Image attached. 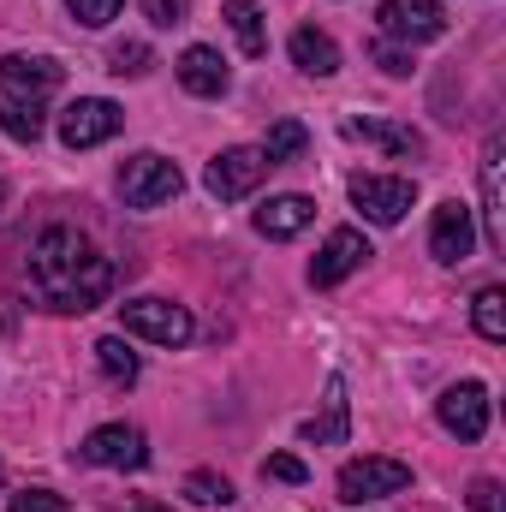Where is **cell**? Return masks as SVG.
<instances>
[{
    "mask_svg": "<svg viewBox=\"0 0 506 512\" xmlns=\"http://www.w3.org/2000/svg\"><path fill=\"white\" fill-rule=\"evenodd\" d=\"M30 292H36V304H48L60 316H84V310L108 304L114 262L78 227H42L30 245Z\"/></svg>",
    "mask_w": 506,
    "mask_h": 512,
    "instance_id": "obj_1",
    "label": "cell"
},
{
    "mask_svg": "<svg viewBox=\"0 0 506 512\" xmlns=\"http://www.w3.org/2000/svg\"><path fill=\"white\" fill-rule=\"evenodd\" d=\"M185 191V173L167 161V155H155V149H137L120 161V197H126L131 209H161V203H173Z\"/></svg>",
    "mask_w": 506,
    "mask_h": 512,
    "instance_id": "obj_2",
    "label": "cell"
},
{
    "mask_svg": "<svg viewBox=\"0 0 506 512\" xmlns=\"http://www.w3.org/2000/svg\"><path fill=\"white\" fill-rule=\"evenodd\" d=\"M340 501L346 507H376L387 495H405L411 489V465L405 459H381V453H364L352 465H340Z\"/></svg>",
    "mask_w": 506,
    "mask_h": 512,
    "instance_id": "obj_3",
    "label": "cell"
},
{
    "mask_svg": "<svg viewBox=\"0 0 506 512\" xmlns=\"http://www.w3.org/2000/svg\"><path fill=\"white\" fill-rule=\"evenodd\" d=\"M120 322H126V334L155 340V346H173V352L191 346V334H197L191 310L173 304V298H126V304H120Z\"/></svg>",
    "mask_w": 506,
    "mask_h": 512,
    "instance_id": "obj_4",
    "label": "cell"
},
{
    "mask_svg": "<svg viewBox=\"0 0 506 512\" xmlns=\"http://www.w3.org/2000/svg\"><path fill=\"white\" fill-rule=\"evenodd\" d=\"M352 209L376 227H399L405 209L417 203V179H399V173H352Z\"/></svg>",
    "mask_w": 506,
    "mask_h": 512,
    "instance_id": "obj_5",
    "label": "cell"
},
{
    "mask_svg": "<svg viewBox=\"0 0 506 512\" xmlns=\"http://www.w3.org/2000/svg\"><path fill=\"white\" fill-rule=\"evenodd\" d=\"M262 173H268V155H262L256 143H233V149H221V155L203 167V185H209V197L239 203V197H251L256 185H262Z\"/></svg>",
    "mask_w": 506,
    "mask_h": 512,
    "instance_id": "obj_6",
    "label": "cell"
},
{
    "mask_svg": "<svg viewBox=\"0 0 506 512\" xmlns=\"http://www.w3.org/2000/svg\"><path fill=\"white\" fill-rule=\"evenodd\" d=\"M78 459L96 465V471H143L149 465V441H143L137 423H102V429L84 435Z\"/></svg>",
    "mask_w": 506,
    "mask_h": 512,
    "instance_id": "obj_7",
    "label": "cell"
},
{
    "mask_svg": "<svg viewBox=\"0 0 506 512\" xmlns=\"http://www.w3.org/2000/svg\"><path fill=\"white\" fill-rule=\"evenodd\" d=\"M376 24H381V36H387V42L417 48V42L447 36V6H441V0H381Z\"/></svg>",
    "mask_w": 506,
    "mask_h": 512,
    "instance_id": "obj_8",
    "label": "cell"
},
{
    "mask_svg": "<svg viewBox=\"0 0 506 512\" xmlns=\"http://www.w3.org/2000/svg\"><path fill=\"white\" fill-rule=\"evenodd\" d=\"M370 256H376V251H370V239H364L358 227H334V233L322 239V251L310 256V286H322V292H328V286L352 280Z\"/></svg>",
    "mask_w": 506,
    "mask_h": 512,
    "instance_id": "obj_9",
    "label": "cell"
},
{
    "mask_svg": "<svg viewBox=\"0 0 506 512\" xmlns=\"http://www.w3.org/2000/svg\"><path fill=\"white\" fill-rule=\"evenodd\" d=\"M489 387L483 382H453L441 399H435V417H441V429L447 435H459V441H483L489 435Z\"/></svg>",
    "mask_w": 506,
    "mask_h": 512,
    "instance_id": "obj_10",
    "label": "cell"
},
{
    "mask_svg": "<svg viewBox=\"0 0 506 512\" xmlns=\"http://www.w3.org/2000/svg\"><path fill=\"white\" fill-rule=\"evenodd\" d=\"M120 108L108 102V96H78V102H66V114H60V143L66 149H96V143H108L114 131H120Z\"/></svg>",
    "mask_w": 506,
    "mask_h": 512,
    "instance_id": "obj_11",
    "label": "cell"
},
{
    "mask_svg": "<svg viewBox=\"0 0 506 512\" xmlns=\"http://www.w3.org/2000/svg\"><path fill=\"white\" fill-rule=\"evenodd\" d=\"M0 90H6V102H42L48 90H60V60H48V54H6L0 60Z\"/></svg>",
    "mask_w": 506,
    "mask_h": 512,
    "instance_id": "obj_12",
    "label": "cell"
},
{
    "mask_svg": "<svg viewBox=\"0 0 506 512\" xmlns=\"http://www.w3.org/2000/svg\"><path fill=\"white\" fill-rule=\"evenodd\" d=\"M173 72H179V84H185L191 96H203V102H215V96L233 90V66H227L221 48H209V42H191V48L173 60Z\"/></svg>",
    "mask_w": 506,
    "mask_h": 512,
    "instance_id": "obj_13",
    "label": "cell"
},
{
    "mask_svg": "<svg viewBox=\"0 0 506 512\" xmlns=\"http://www.w3.org/2000/svg\"><path fill=\"white\" fill-rule=\"evenodd\" d=\"M471 251H477V221H471V209L453 197V203H441L435 221H429V256L453 268V262H465Z\"/></svg>",
    "mask_w": 506,
    "mask_h": 512,
    "instance_id": "obj_14",
    "label": "cell"
},
{
    "mask_svg": "<svg viewBox=\"0 0 506 512\" xmlns=\"http://www.w3.org/2000/svg\"><path fill=\"white\" fill-rule=\"evenodd\" d=\"M310 221H316V203H310L304 191L268 197V203L256 209V233H262V239H298V233H304Z\"/></svg>",
    "mask_w": 506,
    "mask_h": 512,
    "instance_id": "obj_15",
    "label": "cell"
},
{
    "mask_svg": "<svg viewBox=\"0 0 506 512\" xmlns=\"http://www.w3.org/2000/svg\"><path fill=\"white\" fill-rule=\"evenodd\" d=\"M286 48H292V66L310 72V78H334L340 72V42L328 30H316V24H298Z\"/></svg>",
    "mask_w": 506,
    "mask_h": 512,
    "instance_id": "obj_16",
    "label": "cell"
},
{
    "mask_svg": "<svg viewBox=\"0 0 506 512\" xmlns=\"http://www.w3.org/2000/svg\"><path fill=\"white\" fill-rule=\"evenodd\" d=\"M298 435L316 441V447H340V441L352 435V399H346V382H340V376H328V411L310 417Z\"/></svg>",
    "mask_w": 506,
    "mask_h": 512,
    "instance_id": "obj_17",
    "label": "cell"
},
{
    "mask_svg": "<svg viewBox=\"0 0 506 512\" xmlns=\"http://www.w3.org/2000/svg\"><path fill=\"white\" fill-rule=\"evenodd\" d=\"M340 131H346L352 143H376L387 155H417V149H423V137L411 126H393V120H376V114H352Z\"/></svg>",
    "mask_w": 506,
    "mask_h": 512,
    "instance_id": "obj_18",
    "label": "cell"
},
{
    "mask_svg": "<svg viewBox=\"0 0 506 512\" xmlns=\"http://www.w3.org/2000/svg\"><path fill=\"white\" fill-rule=\"evenodd\" d=\"M483 239H489V251H506V227H501V143H489V155H483Z\"/></svg>",
    "mask_w": 506,
    "mask_h": 512,
    "instance_id": "obj_19",
    "label": "cell"
},
{
    "mask_svg": "<svg viewBox=\"0 0 506 512\" xmlns=\"http://www.w3.org/2000/svg\"><path fill=\"white\" fill-rule=\"evenodd\" d=\"M221 12H227V24H233V36H239L245 54H268V24H262V6L256 0H227Z\"/></svg>",
    "mask_w": 506,
    "mask_h": 512,
    "instance_id": "obj_20",
    "label": "cell"
},
{
    "mask_svg": "<svg viewBox=\"0 0 506 512\" xmlns=\"http://www.w3.org/2000/svg\"><path fill=\"white\" fill-rule=\"evenodd\" d=\"M96 364H102V376L114 387H131L143 376V364H137V352H131L120 334H108V340H96Z\"/></svg>",
    "mask_w": 506,
    "mask_h": 512,
    "instance_id": "obj_21",
    "label": "cell"
},
{
    "mask_svg": "<svg viewBox=\"0 0 506 512\" xmlns=\"http://www.w3.org/2000/svg\"><path fill=\"white\" fill-rule=\"evenodd\" d=\"M471 322H477V334H483V340H495V346H501V340H506V292H501V286H483V292H477Z\"/></svg>",
    "mask_w": 506,
    "mask_h": 512,
    "instance_id": "obj_22",
    "label": "cell"
},
{
    "mask_svg": "<svg viewBox=\"0 0 506 512\" xmlns=\"http://www.w3.org/2000/svg\"><path fill=\"white\" fill-rule=\"evenodd\" d=\"M0 131L12 143H36L42 137V102H0Z\"/></svg>",
    "mask_w": 506,
    "mask_h": 512,
    "instance_id": "obj_23",
    "label": "cell"
},
{
    "mask_svg": "<svg viewBox=\"0 0 506 512\" xmlns=\"http://www.w3.org/2000/svg\"><path fill=\"white\" fill-rule=\"evenodd\" d=\"M304 143H310V131L298 126V120H280V126H268V143H256V149L268 155V167H280V161H292Z\"/></svg>",
    "mask_w": 506,
    "mask_h": 512,
    "instance_id": "obj_24",
    "label": "cell"
},
{
    "mask_svg": "<svg viewBox=\"0 0 506 512\" xmlns=\"http://www.w3.org/2000/svg\"><path fill=\"white\" fill-rule=\"evenodd\" d=\"M185 495L197 501V507H233L239 495H233V483L227 477H215V471H191L185 477Z\"/></svg>",
    "mask_w": 506,
    "mask_h": 512,
    "instance_id": "obj_25",
    "label": "cell"
},
{
    "mask_svg": "<svg viewBox=\"0 0 506 512\" xmlns=\"http://www.w3.org/2000/svg\"><path fill=\"white\" fill-rule=\"evenodd\" d=\"M155 66V54H149V42H120L114 54H108V72H120V78H143Z\"/></svg>",
    "mask_w": 506,
    "mask_h": 512,
    "instance_id": "obj_26",
    "label": "cell"
},
{
    "mask_svg": "<svg viewBox=\"0 0 506 512\" xmlns=\"http://www.w3.org/2000/svg\"><path fill=\"white\" fill-rule=\"evenodd\" d=\"M6 512H72V507H66V495H54V489H18V495L6 501Z\"/></svg>",
    "mask_w": 506,
    "mask_h": 512,
    "instance_id": "obj_27",
    "label": "cell"
},
{
    "mask_svg": "<svg viewBox=\"0 0 506 512\" xmlns=\"http://www.w3.org/2000/svg\"><path fill=\"white\" fill-rule=\"evenodd\" d=\"M66 6H72V18H78L84 30H102V24H108L126 0H66Z\"/></svg>",
    "mask_w": 506,
    "mask_h": 512,
    "instance_id": "obj_28",
    "label": "cell"
},
{
    "mask_svg": "<svg viewBox=\"0 0 506 512\" xmlns=\"http://www.w3.org/2000/svg\"><path fill=\"white\" fill-rule=\"evenodd\" d=\"M262 477H274V483H304L310 471H304V459H292V453H274V459H262Z\"/></svg>",
    "mask_w": 506,
    "mask_h": 512,
    "instance_id": "obj_29",
    "label": "cell"
},
{
    "mask_svg": "<svg viewBox=\"0 0 506 512\" xmlns=\"http://www.w3.org/2000/svg\"><path fill=\"white\" fill-rule=\"evenodd\" d=\"M465 501H471V507H477V512H501V483H495V477H477Z\"/></svg>",
    "mask_w": 506,
    "mask_h": 512,
    "instance_id": "obj_30",
    "label": "cell"
},
{
    "mask_svg": "<svg viewBox=\"0 0 506 512\" xmlns=\"http://www.w3.org/2000/svg\"><path fill=\"white\" fill-rule=\"evenodd\" d=\"M143 12H149V24H161V30H167V24H179V18H185V0H143Z\"/></svg>",
    "mask_w": 506,
    "mask_h": 512,
    "instance_id": "obj_31",
    "label": "cell"
},
{
    "mask_svg": "<svg viewBox=\"0 0 506 512\" xmlns=\"http://www.w3.org/2000/svg\"><path fill=\"white\" fill-rule=\"evenodd\" d=\"M376 60H381V72H393V78H405V72H411V54H399L393 42H376Z\"/></svg>",
    "mask_w": 506,
    "mask_h": 512,
    "instance_id": "obj_32",
    "label": "cell"
},
{
    "mask_svg": "<svg viewBox=\"0 0 506 512\" xmlns=\"http://www.w3.org/2000/svg\"><path fill=\"white\" fill-rule=\"evenodd\" d=\"M0 483H6V465H0Z\"/></svg>",
    "mask_w": 506,
    "mask_h": 512,
    "instance_id": "obj_33",
    "label": "cell"
},
{
    "mask_svg": "<svg viewBox=\"0 0 506 512\" xmlns=\"http://www.w3.org/2000/svg\"><path fill=\"white\" fill-rule=\"evenodd\" d=\"M0 197H6V185H0Z\"/></svg>",
    "mask_w": 506,
    "mask_h": 512,
    "instance_id": "obj_34",
    "label": "cell"
}]
</instances>
